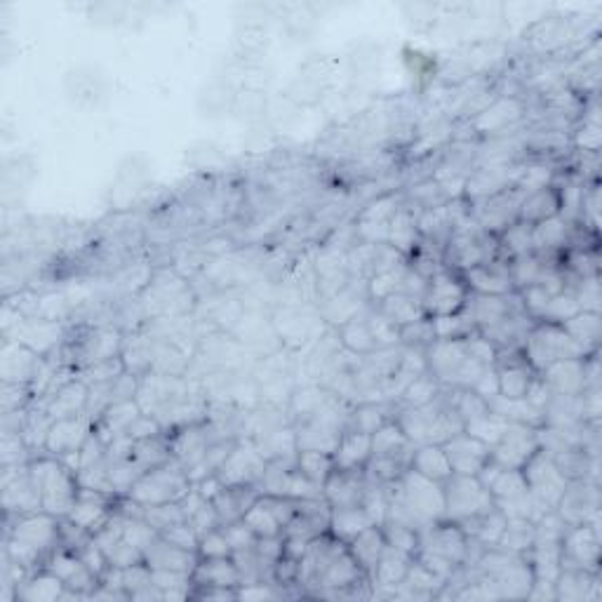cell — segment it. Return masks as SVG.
Instances as JSON below:
<instances>
[{
	"label": "cell",
	"mask_w": 602,
	"mask_h": 602,
	"mask_svg": "<svg viewBox=\"0 0 602 602\" xmlns=\"http://www.w3.org/2000/svg\"><path fill=\"white\" fill-rule=\"evenodd\" d=\"M62 546V520L55 515L36 511L17 515L15 525L8 527L5 551L8 558L26 574L43 570L52 553Z\"/></svg>",
	"instance_id": "obj_1"
},
{
	"label": "cell",
	"mask_w": 602,
	"mask_h": 602,
	"mask_svg": "<svg viewBox=\"0 0 602 602\" xmlns=\"http://www.w3.org/2000/svg\"><path fill=\"white\" fill-rule=\"evenodd\" d=\"M29 471L40 492L43 511L55 515L59 520L69 518L80 492L78 473L73 471L69 464H64L62 459L52 457V454H43V457L31 459Z\"/></svg>",
	"instance_id": "obj_2"
},
{
	"label": "cell",
	"mask_w": 602,
	"mask_h": 602,
	"mask_svg": "<svg viewBox=\"0 0 602 602\" xmlns=\"http://www.w3.org/2000/svg\"><path fill=\"white\" fill-rule=\"evenodd\" d=\"M428 372L436 377L445 389H473L476 381L490 367L480 365L466 349V339L433 341L426 349Z\"/></svg>",
	"instance_id": "obj_3"
},
{
	"label": "cell",
	"mask_w": 602,
	"mask_h": 602,
	"mask_svg": "<svg viewBox=\"0 0 602 602\" xmlns=\"http://www.w3.org/2000/svg\"><path fill=\"white\" fill-rule=\"evenodd\" d=\"M523 353L527 363L537 372H544L548 365L560 363V360H581L593 356L563 330V325L553 323H534L523 341Z\"/></svg>",
	"instance_id": "obj_4"
},
{
	"label": "cell",
	"mask_w": 602,
	"mask_h": 602,
	"mask_svg": "<svg viewBox=\"0 0 602 602\" xmlns=\"http://www.w3.org/2000/svg\"><path fill=\"white\" fill-rule=\"evenodd\" d=\"M191 487L193 483L186 468L179 461L170 459L167 464L142 473L127 497L137 501L139 506L172 504V501H182Z\"/></svg>",
	"instance_id": "obj_5"
},
{
	"label": "cell",
	"mask_w": 602,
	"mask_h": 602,
	"mask_svg": "<svg viewBox=\"0 0 602 602\" xmlns=\"http://www.w3.org/2000/svg\"><path fill=\"white\" fill-rule=\"evenodd\" d=\"M445 492V520L457 525H466L480 515L490 513L494 497L476 476H452L443 483Z\"/></svg>",
	"instance_id": "obj_6"
},
{
	"label": "cell",
	"mask_w": 602,
	"mask_h": 602,
	"mask_svg": "<svg viewBox=\"0 0 602 602\" xmlns=\"http://www.w3.org/2000/svg\"><path fill=\"white\" fill-rule=\"evenodd\" d=\"M468 297H471V290H468L461 273L443 266V269L428 278L421 304H424L426 316L431 318L454 316V313L464 311Z\"/></svg>",
	"instance_id": "obj_7"
},
{
	"label": "cell",
	"mask_w": 602,
	"mask_h": 602,
	"mask_svg": "<svg viewBox=\"0 0 602 602\" xmlns=\"http://www.w3.org/2000/svg\"><path fill=\"white\" fill-rule=\"evenodd\" d=\"M523 476L527 480V487H530L532 497L539 501L541 506H546L548 511H555L560 497H563L567 485V480L563 473L558 471V466L553 464V457L544 450H539L534 457L527 461L523 468Z\"/></svg>",
	"instance_id": "obj_8"
},
{
	"label": "cell",
	"mask_w": 602,
	"mask_h": 602,
	"mask_svg": "<svg viewBox=\"0 0 602 602\" xmlns=\"http://www.w3.org/2000/svg\"><path fill=\"white\" fill-rule=\"evenodd\" d=\"M539 450V428L508 421L504 436L492 447V461H497L501 468H518V471H523L527 461Z\"/></svg>",
	"instance_id": "obj_9"
},
{
	"label": "cell",
	"mask_w": 602,
	"mask_h": 602,
	"mask_svg": "<svg viewBox=\"0 0 602 602\" xmlns=\"http://www.w3.org/2000/svg\"><path fill=\"white\" fill-rule=\"evenodd\" d=\"M563 570L600 572V532L598 525H567L563 537Z\"/></svg>",
	"instance_id": "obj_10"
},
{
	"label": "cell",
	"mask_w": 602,
	"mask_h": 602,
	"mask_svg": "<svg viewBox=\"0 0 602 602\" xmlns=\"http://www.w3.org/2000/svg\"><path fill=\"white\" fill-rule=\"evenodd\" d=\"M419 551L450 560L452 565H464L468 551V534L452 520H438L419 532ZM417 551V553H419Z\"/></svg>",
	"instance_id": "obj_11"
},
{
	"label": "cell",
	"mask_w": 602,
	"mask_h": 602,
	"mask_svg": "<svg viewBox=\"0 0 602 602\" xmlns=\"http://www.w3.org/2000/svg\"><path fill=\"white\" fill-rule=\"evenodd\" d=\"M598 508V483H593V480H572L563 497H560L558 506H555V513L570 527L584 523L598 525Z\"/></svg>",
	"instance_id": "obj_12"
},
{
	"label": "cell",
	"mask_w": 602,
	"mask_h": 602,
	"mask_svg": "<svg viewBox=\"0 0 602 602\" xmlns=\"http://www.w3.org/2000/svg\"><path fill=\"white\" fill-rule=\"evenodd\" d=\"M266 464L264 454L259 452L257 445L252 443H236L222 468L217 471L219 480L224 485H257L262 483Z\"/></svg>",
	"instance_id": "obj_13"
},
{
	"label": "cell",
	"mask_w": 602,
	"mask_h": 602,
	"mask_svg": "<svg viewBox=\"0 0 602 602\" xmlns=\"http://www.w3.org/2000/svg\"><path fill=\"white\" fill-rule=\"evenodd\" d=\"M123 339L116 330H106V327H97V330L83 332L76 341H69L71 349V365L76 370H85V367L102 363V360L118 358Z\"/></svg>",
	"instance_id": "obj_14"
},
{
	"label": "cell",
	"mask_w": 602,
	"mask_h": 602,
	"mask_svg": "<svg viewBox=\"0 0 602 602\" xmlns=\"http://www.w3.org/2000/svg\"><path fill=\"white\" fill-rule=\"evenodd\" d=\"M95 431V424L88 414H78V417H69V419H57L55 424L50 426L48 438H45V454H52L57 459H66L71 454L80 452V447L85 445V440L92 436Z\"/></svg>",
	"instance_id": "obj_15"
},
{
	"label": "cell",
	"mask_w": 602,
	"mask_h": 602,
	"mask_svg": "<svg viewBox=\"0 0 602 602\" xmlns=\"http://www.w3.org/2000/svg\"><path fill=\"white\" fill-rule=\"evenodd\" d=\"M454 476H478L492 459V447L471 433L461 431L443 443Z\"/></svg>",
	"instance_id": "obj_16"
},
{
	"label": "cell",
	"mask_w": 602,
	"mask_h": 602,
	"mask_svg": "<svg viewBox=\"0 0 602 602\" xmlns=\"http://www.w3.org/2000/svg\"><path fill=\"white\" fill-rule=\"evenodd\" d=\"M113 511H116V494L80 487L76 504H73L69 518L64 520H69L88 534H95L111 518Z\"/></svg>",
	"instance_id": "obj_17"
},
{
	"label": "cell",
	"mask_w": 602,
	"mask_h": 602,
	"mask_svg": "<svg viewBox=\"0 0 602 602\" xmlns=\"http://www.w3.org/2000/svg\"><path fill=\"white\" fill-rule=\"evenodd\" d=\"M468 290L473 294H490V297H504L513 294L515 285L511 278V262L506 257H497L492 262L473 266L461 273Z\"/></svg>",
	"instance_id": "obj_18"
},
{
	"label": "cell",
	"mask_w": 602,
	"mask_h": 602,
	"mask_svg": "<svg viewBox=\"0 0 602 602\" xmlns=\"http://www.w3.org/2000/svg\"><path fill=\"white\" fill-rule=\"evenodd\" d=\"M367 490L365 468L363 471H346V468H334L330 478L323 485V499L330 508L341 506H363V497Z\"/></svg>",
	"instance_id": "obj_19"
},
{
	"label": "cell",
	"mask_w": 602,
	"mask_h": 602,
	"mask_svg": "<svg viewBox=\"0 0 602 602\" xmlns=\"http://www.w3.org/2000/svg\"><path fill=\"white\" fill-rule=\"evenodd\" d=\"M551 396H581L588 386L586 358L581 360H560V363L548 365L539 372Z\"/></svg>",
	"instance_id": "obj_20"
},
{
	"label": "cell",
	"mask_w": 602,
	"mask_h": 602,
	"mask_svg": "<svg viewBox=\"0 0 602 602\" xmlns=\"http://www.w3.org/2000/svg\"><path fill=\"white\" fill-rule=\"evenodd\" d=\"M40 363H43L40 353L8 339L3 346V384L31 386Z\"/></svg>",
	"instance_id": "obj_21"
},
{
	"label": "cell",
	"mask_w": 602,
	"mask_h": 602,
	"mask_svg": "<svg viewBox=\"0 0 602 602\" xmlns=\"http://www.w3.org/2000/svg\"><path fill=\"white\" fill-rule=\"evenodd\" d=\"M262 490L257 485H224L222 492L212 499L214 511L219 515V523L231 525L243 520V515L250 511V506L259 499Z\"/></svg>",
	"instance_id": "obj_22"
},
{
	"label": "cell",
	"mask_w": 602,
	"mask_h": 602,
	"mask_svg": "<svg viewBox=\"0 0 602 602\" xmlns=\"http://www.w3.org/2000/svg\"><path fill=\"white\" fill-rule=\"evenodd\" d=\"M198 553L196 551H186V548H179L170 541H165L163 537H158L153 544L149 546V551L144 553V563L151 567V570H170V572H184V574H193L198 565Z\"/></svg>",
	"instance_id": "obj_23"
},
{
	"label": "cell",
	"mask_w": 602,
	"mask_h": 602,
	"mask_svg": "<svg viewBox=\"0 0 602 602\" xmlns=\"http://www.w3.org/2000/svg\"><path fill=\"white\" fill-rule=\"evenodd\" d=\"M372 457V436L360 433L356 428L346 426L341 431L339 445L334 450V468H346V471H363Z\"/></svg>",
	"instance_id": "obj_24"
},
{
	"label": "cell",
	"mask_w": 602,
	"mask_h": 602,
	"mask_svg": "<svg viewBox=\"0 0 602 602\" xmlns=\"http://www.w3.org/2000/svg\"><path fill=\"white\" fill-rule=\"evenodd\" d=\"M90 386L83 379H69L64 386H59L55 396H50L45 410L50 412L52 419H69L85 414L88 410Z\"/></svg>",
	"instance_id": "obj_25"
},
{
	"label": "cell",
	"mask_w": 602,
	"mask_h": 602,
	"mask_svg": "<svg viewBox=\"0 0 602 602\" xmlns=\"http://www.w3.org/2000/svg\"><path fill=\"white\" fill-rule=\"evenodd\" d=\"M219 438H210L205 433V428L200 426H189L186 431L179 433L177 438L170 440L172 447V459L179 461L186 468V473L191 471V468H196L200 461L205 459V454L210 447L217 443Z\"/></svg>",
	"instance_id": "obj_26"
},
{
	"label": "cell",
	"mask_w": 602,
	"mask_h": 602,
	"mask_svg": "<svg viewBox=\"0 0 602 602\" xmlns=\"http://www.w3.org/2000/svg\"><path fill=\"white\" fill-rule=\"evenodd\" d=\"M412 560H414L412 555H407L403 551H398V548L386 544L384 555H381L377 567H374V572L370 574V584L374 588H386V591L393 595L396 593V588L403 584V579L407 577V570H410Z\"/></svg>",
	"instance_id": "obj_27"
},
{
	"label": "cell",
	"mask_w": 602,
	"mask_h": 602,
	"mask_svg": "<svg viewBox=\"0 0 602 602\" xmlns=\"http://www.w3.org/2000/svg\"><path fill=\"white\" fill-rule=\"evenodd\" d=\"M410 468L414 473H419V476L433 480V483H445V480L454 476L450 459H447L445 454V447L433 443L414 447Z\"/></svg>",
	"instance_id": "obj_28"
},
{
	"label": "cell",
	"mask_w": 602,
	"mask_h": 602,
	"mask_svg": "<svg viewBox=\"0 0 602 602\" xmlns=\"http://www.w3.org/2000/svg\"><path fill=\"white\" fill-rule=\"evenodd\" d=\"M193 586H219V588H238L240 574L236 570L233 558H200L196 570L191 574Z\"/></svg>",
	"instance_id": "obj_29"
},
{
	"label": "cell",
	"mask_w": 602,
	"mask_h": 602,
	"mask_svg": "<svg viewBox=\"0 0 602 602\" xmlns=\"http://www.w3.org/2000/svg\"><path fill=\"white\" fill-rule=\"evenodd\" d=\"M346 548H349V553L353 555V560H356L360 570H363L367 574V579H370V574L374 572V567H377L379 558L386 551L384 530H381V525H370L367 530L360 532L356 539L349 541Z\"/></svg>",
	"instance_id": "obj_30"
},
{
	"label": "cell",
	"mask_w": 602,
	"mask_h": 602,
	"mask_svg": "<svg viewBox=\"0 0 602 602\" xmlns=\"http://www.w3.org/2000/svg\"><path fill=\"white\" fill-rule=\"evenodd\" d=\"M66 593L64 581L57 577V574H52L50 570H38L29 574L22 581V586H17L15 598L17 600H29V602H52V600H62Z\"/></svg>",
	"instance_id": "obj_31"
},
{
	"label": "cell",
	"mask_w": 602,
	"mask_h": 602,
	"mask_svg": "<svg viewBox=\"0 0 602 602\" xmlns=\"http://www.w3.org/2000/svg\"><path fill=\"white\" fill-rule=\"evenodd\" d=\"M560 214V191L555 186H544V189L525 193L523 205H520V222L539 224L546 219H553Z\"/></svg>",
	"instance_id": "obj_32"
},
{
	"label": "cell",
	"mask_w": 602,
	"mask_h": 602,
	"mask_svg": "<svg viewBox=\"0 0 602 602\" xmlns=\"http://www.w3.org/2000/svg\"><path fill=\"white\" fill-rule=\"evenodd\" d=\"M598 574L586 570H563L555 579V598L558 600H588L598 598Z\"/></svg>",
	"instance_id": "obj_33"
},
{
	"label": "cell",
	"mask_w": 602,
	"mask_h": 602,
	"mask_svg": "<svg viewBox=\"0 0 602 602\" xmlns=\"http://www.w3.org/2000/svg\"><path fill=\"white\" fill-rule=\"evenodd\" d=\"M374 525L372 518L367 515L363 506H341L332 508L330 513V532L334 539H339L341 544H349L358 537L360 532Z\"/></svg>",
	"instance_id": "obj_34"
},
{
	"label": "cell",
	"mask_w": 602,
	"mask_h": 602,
	"mask_svg": "<svg viewBox=\"0 0 602 602\" xmlns=\"http://www.w3.org/2000/svg\"><path fill=\"white\" fill-rule=\"evenodd\" d=\"M412 452L414 445L410 443V438L405 436V431L400 428L396 419H389L384 426L372 433V454H379V457L412 459Z\"/></svg>",
	"instance_id": "obj_35"
},
{
	"label": "cell",
	"mask_w": 602,
	"mask_h": 602,
	"mask_svg": "<svg viewBox=\"0 0 602 602\" xmlns=\"http://www.w3.org/2000/svg\"><path fill=\"white\" fill-rule=\"evenodd\" d=\"M386 240H389L393 250H398L403 257H410L421 243V231L414 214L407 212L405 207H398V212L393 214L389 222V238Z\"/></svg>",
	"instance_id": "obj_36"
},
{
	"label": "cell",
	"mask_w": 602,
	"mask_h": 602,
	"mask_svg": "<svg viewBox=\"0 0 602 602\" xmlns=\"http://www.w3.org/2000/svg\"><path fill=\"white\" fill-rule=\"evenodd\" d=\"M379 311L398 327H405L414 323V320L426 316L421 299L410 297V294H403V292H396L391 294V297H386L384 301H379Z\"/></svg>",
	"instance_id": "obj_37"
},
{
	"label": "cell",
	"mask_w": 602,
	"mask_h": 602,
	"mask_svg": "<svg viewBox=\"0 0 602 602\" xmlns=\"http://www.w3.org/2000/svg\"><path fill=\"white\" fill-rule=\"evenodd\" d=\"M132 459L135 464L142 468V471H151V468H158L167 464L172 459V447L170 440H165L163 433L151 438H142L135 440V447H132Z\"/></svg>",
	"instance_id": "obj_38"
},
{
	"label": "cell",
	"mask_w": 602,
	"mask_h": 602,
	"mask_svg": "<svg viewBox=\"0 0 602 602\" xmlns=\"http://www.w3.org/2000/svg\"><path fill=\"white\" fill-rule=\"evenodd\" d=\"M407 468H410V459L405 457H379L372 454L370 461L365 466V478L374 485H393L405 476Z\"/></svg>",
	"instance_id": "obj_39"
},
{
	"label": "cell",
	"mask_w": 602,
	"mask_h": 602,
	"mask_svg": "<svg viewBox=\"0 0 602 602\" xmlns=\"http://www.w3.org/2000/svg\"><path fill=\"white\" fill-rule=\"evenodd\" d=\"M563 330L577 341L579 346H584L588 353L598 351L600 341V313L579 311L577 316L563 323Z\"/></svg>",
	"instance_id": "obj_40"
},
{
	"label": "cell",
	"mask_w": 602,
	"mask_h": 602,
	"mask_svg": "<svg viewBox=\"0 0 602 602\" xmlns=\"http://www.w3.org/2000/svg\"><path fill=\"white\" fill-rule=\"evenodd\" d=\"M341 344L346 346L351 353H358V356H370V353L379 351L377 341H374L370 325H367V318H351L349 323H344L341 327Z\"/></svg>",
	"instance_id": "obj_41"
},
{
	"label": "cell",
	"mask_w": 602,
	"mask_h": 602,
	"mask_svg": "<svg viewBox=\"0 0 602 602\" xmlns=\"http://www.w3.org/2000/svg\"><path fill=\"white\" fill-rule=\"evenodd\" d=\"M520 113H523V109H520V104L515 99H501V102L492 104L490 109L480 113L476 127L483 132H499L511 125L513 120H518Z\"/></svg>",
	"instance_id": "obj_42"
},
{
	"label": "cell",
	"mask_w": 602,
	"mask_h": 602,
	"mask_svg": "<svg viewBox=\"0 0 602 602\" xmlns=\"http://www.w3.org/2000/svg\"><path fill=\"white\" fill-rule=\"evenodd\" d=\"M532 544H534V523H532V520L508 518L506 530H504V534H501L497 546L504 548V551L525 555L532 548Z\"/></svg>",
	"instance_id": "obj_43"
},
{
	"label": "cell",
	"mask_w": 602,
	"mask_h": 602,
	"mask_svg": "<svg viewBox=\"0 0 602 602\" xmlns=\"http://www.w3.org/2000/svg\"><path fill=\"white\" fill-rule=\"evenodd\" d=\"M294 466H297L306 478L323 487L325 480L330 478V473L334 471V459L332 454L320 450H299Z\"/></svg>",
	"instance_id": "obj_44"
},
{
	"label": "cell",
	"mask_w": 602,
	"mask_h": 602,
	"mask_svg": "<svg viewBox=\"0 0 602 602\" xmlns=\"http://www.w3.org/2000/svg\"><path fill=\"white\" fill-rule=\"evenodd\" d=\"M499 250L511 262L515 257L532 252V224L515 222L499 236Z\"/></svg>",
	"instance_id": "obj_45"
},
{
	"label": "cell",
	"mask_w": 602,
	"mask_h": 602,
	"mask_svg": "<svg viewBox=\"0 0 602 602\" xmlns=\"http://www.w3.org/2000/svg\"><path fill=\"white\" fill-rule=\"evenodd\" d=\"M443 389L445 386L440 384V381L433 377L431 372H426V374H421V377L412 379L400 396H403L405 407H424L428 403H433Z\"/></svg>",
	"instance_id": "obj_46"
},
{
	"label": "cell",
	"mask_w": 602,
	"mask_h": 602,
	"mask_svg": "<svg viewBox=\"0 0 602 602\" xmlns=\"http://www.w3.org/2000/svg\"><path fill=\"white\" fill-rule=\"evenodd\" d=\"M508 421L501 417V414L487 410L480 414V417L466 421L464 424V431L471 433V436H476L478 440H483V443H487L490 447H494L499 443V438L504 436Z\"/></svg>",
	"instance_id": "obj_47"
},
{
	"label": "cell",
	"mask_w": 602,
	"mask_h": 602,
	"mask_svg": "<svg viewBox=\"0 0 602 602\" xmlns=\"http://www.w3.org/2000/svg\"><path fill=\"white\" fill-rule=\"evenodd\" d=\"M581 311L579 301L574 299V294L570 290H563L558 294H553L551 299H548L544 313H541V318L537 323H553V325H563L567 320L577 316Z\"/></svg>",
	"instance_id": "obj_48"
},
{
	"label": "cell",
	"mask_w": 602,
	"mask_h": 602,
	"mask_svg": "<svg viewBox=\"0 0 602 602\" xmlns=\"http://www.w3.org/2000/svg\"><path fill=\"white\" fill-rule=\"evenodd\" d=\"M389 419L391 417H389V410H386V405L363 403L356 412L349 414V428H356V431L372 436V433L384 426Z\"/></svg>",
	"instance_id": "obj_49"
},
{
	"label": "cell",
	"mask_w": 602,
	"mask_h": 602,
	"mask_svg": "<svg viewBox=\"0 0 602 602\" xmlns=\"http://www.w3.org/2000/svg\"><path fill=\"white\" fill-rule=\"evenodd\" d=\"M144 520L158 534H163L165 530H170V527H175L177 523L186 520V515L182 511V504H179V501H172V504L144 506Z\"/></svg>",
	"instance_id": "obj_50"
},
{
	"label": "cell",
	"mask_w": 602,
	"mask_h": 602,
	"mask_svg": "<svg viewBox=\"0 0 602 602\" xmlns=\"http://www.w3.org/2000/svg\"><path fill=\"white\" fill-rule=\"evenodd\" d=\"M381 530H384L386 544L398 548V551H403L407 555H417L419 551V530H414V527H407L403 523H396V520H386L384 525H381Z\"/></svg>",
	"instance_id": "obj_51"
},
{
	"label": "cell",
	"mask_w": 602,
	"mask_h": 602,
	"mask_svg": "<svg viewBox=\"0 0 602 602\" xmlns=\"http://www.w3.org/2000/svg\"><path fill=\"white\" fill-rule=\"evenodd\" d=\"M433 341H436V330H433V320L428 316L400 327V344H405L407 349H428Z\"/></svg>",
	"instance_id": "obj_52"
},
{
	"label": "cell",
	"mask_w": 602,
	"mask_h": 602,
	"mask_svg": "<svg viewBox=\"0 0 602 602\" xmlns=\"http://www.w3.org/2000/svg\"><path fill=\"white\" fill-rule=\"evenodd\" d=\"M367 325H370V332L379 349H393V346L400 344V327L393 325L379 309L367 316Z\"/></svg>",
	"instance_id": "obj_53"
},
{
	"label": "cell",
	"mask_w": 602,
	"mask_h": 602,
	"mask_svg": "<svg viewBox=\"0 0 602 602\" xmlns=\"http://www.w3.org/2000/svg\"><path fill=\"white\" fill-rule=\"evenodd\" d=\"M233 548L229 544V539H226V534L222 532V527H217V530L207 532L200 537L198 544V558H231Z\"/></svg>",
	"instance_id": "obj_54"
},
{
	"label": "cell",
	"mask_w": 602,
	"mask_h": 602,
	"mask_svg": "<svg viewBox=\"0 0 602 602\" xmlns=\"http://www.w3.org/2000/svg\"><path fill=\"white\" fill-rule=\"evenodd\" d=\"M106 558H109V565L118 567V570H127V567L144 563V553L125 539L116 541V544H113L109 551H106Z\"/></svg>",
	"instance_id": "obj_55"
},
{
	"label": "cell",
	"mask_w": 602,
	"mask_h": 602,
	"mask_svg": "<svg viewBox=\"0 0 602 602\" xmlns=\"http://www.w3.org/2000/svg\"><path fill=\"white\" fill-rule=\"evenodd\" d=\"M165 541H170V544H175L179 548H186V551H196L198 553V544H200V534L193 530V525L189 520H182V523H177L175 527H170V530H165L160 534Z\"/></svg>",
	"instance_id": "obj_56"
},
{
	"label": "cell",
	"mask_w": 602,
	"mask_h": 602,
	"mask_svg": "<svg viewBox=\"0 0 602 602\" xmlns=\"http://www.w3.org/2000/svg\"><path fill=\"white\" fill-rule=\"evenodd\" d=\"M222 532L226 534V539H229L233 551H245V548L257 546L259 541L257 534H254L243 520H238V523H231V525H222Z\"/></svg>",
	"instance_id": "obj_57"
},
{
	"label": "cell",
	"mask_w": 602,
	"mask_h": 602,
	"mask_svg": "<svg viewBox=\"0 0 602 602\" xmlns=\"http://www.w3.org/2000/svg\"><path fill=\"white\" fill-rule=\"evenodd\" d=\"M189 523L193 525V530H196L200 537H203V534H207V532L217 530V527H222V523H219V515L212 506V501H203V504H200L196 511L191 513Z\"/></svg>",
	"instance_id": "obj_58"
}]
</instances>
